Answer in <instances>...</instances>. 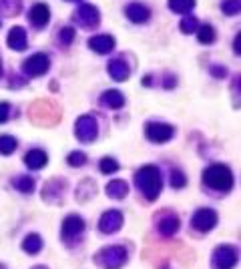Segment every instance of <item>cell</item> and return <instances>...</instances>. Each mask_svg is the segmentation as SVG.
Masks as SVG:
<instances>
[{"label":"cell","instance_id":"9a60e30c","mask_svg":"<svg viewBox=\"0 0 241 269\" xmlns=\"http://www.w3.org/2000/svg\"><path fill=\"white\" fill-rule=\"evenodd\" d=\"M127 16L131 18V20H135V23H143L149 18V10L141 6V4H131L129 8H127Z\"/></svg>","mask_w":241,"mask_h":269},{"label":"cell","instance_id":"d4e9b609","mask_svg":"<svg viewBox=\"0 0 241 269\" xmlns=\"http://www.w3.org/2000/svg\"><path fill=\"white\" fill-rule=\"evenodd\" d=\"M117 169H119V165L115 159H103L101 161V171L103 173H115Z\"/></svg>","mask_w":241,"mask_h":269},{"label":"cell","instance_id":"1f68e13d","mask_svg":"<svg viewBox=\"0 0 241 269\" xmlns=\"http://www.w3.org/2000/svg\"><path fill=\"white\" fill-rule=\"evenodd\" d=\"M235 52H237V54L241 52V50H239V34L235 36Z\"/></svg>","mask_w":241,"mask_h":269},{"label":"cell","instance_id":"7402d4cb","mask_svg":"<svg viewBox=\"0 0 241 269\" xmlns=\"http://www.w3.org/2000/svg\"><path fill=\"white\" fill-rule=\"evenodd\" d=\"M14 149H16V141L12 137H8V135L0 137V153L2 155H10Z\"/></svg>","mask_w":241,"mask_h":269},{"label":"cell","instance_id":"ffe728a7","mask_svg":"<svg viewBox=\"0 0 241 269\" xmlns=\"http://www.w3.org/2000/svg\"><path fill=\"white\" fill-rule=\"evenodd\" d=\"M23 247L28 251V253H38V251H41V247H43V241H41V237H38V235H28V237L24 239Z\"/></svg>","mask_w":241,"mask_h":269},{"label":"cell","instance_id":"9c48e42d","mask_svg":"<svg viewBox=\"0 0 241 269\" xmlns=\"http://www.w3.org/2000/svg\"><path fill=\"white\" fill-rule=\"evenodd\" d=\"M85 231V221L81 219L78 215H71L67 217L65 223H63V237L69 239V237H76Z\"/></svg>","mask_w":241,"mask_h":269},{"label":"cell","instance_id":"5b68a950","mask_svg":"<svg viewBox=\"0 0 241 269\" xmlns=\"http://www.w3.org/2000/svg\"><path fill=\"white\" fill-rule=\"evenodd\" d=\"M147 137L155 143H165L173 137V127L161 125V122H151L147 125Z\"/></svg>","mask_w":241,"mask_h":269},{"label":"cell","instance_id":"ac0fdd59","mask_svg":"<svg viewBox=\"0 0 241 269\" xmlns=\"http://www.w3.org/2000/svg\"><path fill=\"white\" fill-rule=\"evenodd\" d=\"M103 102H107V105L113 107V109H119V107H123L125 98H123V95L117 93V91H109V93L103 95Z\"/></svg>","mask_w":241,"mask_h":269},{"label":"cell","instance_id":"277c9868","mask_svg":"<svg viewBox=\"0 0 241 269\" xmlns=\"http://www.w3.org/2000/svg\"><path fill=\"white\" fill-rule=\"evenodd\" d=\"M237 261V255L231 247L223 245V247H217V251L213 253V267L215 269H231Z\"/></svg>","mask_w":241,"mask_h":269},{"label":"cell","instance_id":"d6986e66","mask_svg":"<svg viewBox=\"0 0 241 269\" xmlns=\"http://www.w3.org/2000/svg\"><path fill=\"white\" fill-rule=\"evenodd\" d=\"M159 229L163 235H173L177 229H179V219L177 217H169V219H163L159 223Z\"/></svg>","mask_w":241,"mask_h":269},{"label":"cell","instance_id":"e0dca14e","mask_svg":"<svg viewBox=\"0 0 241 269\" xmlns=\"http://www.w3.org/2000/svg\"><path fill=\"white\" fill-rule=\"evenodd\" d=\"M107 193L115 199H120V197L127 195V185L125 181H111V185L107 187Z\"/></svg>","mask_w":241,"mask_h":269},{"label":"cell","instance_id":"3957f363","mask_svg":"<svg viewBox=\"0 0 241 269\" xmlns=\"http://www.w3.org/2000/svg\"><path fill=\"white\" fill-rule=\"evenodd\" d=\"M98 259H101V265H103V267L117 269L127 261V251H125L123 247H119V245H115V247H109V249L101 251V253H98Z\"/></svg>","mask_w":241,"mask_h":269},{"label":"cell","instance_id":"ba28073f","mask_svg":"<svg viewBox=\"0 0 241 269\" xmlns=\"http://www.w3.org/2000/svg\"><path fill=\"white\" fill-rule=\"evenodd\" d=\"M76 135L81 141H93L96 135V122L93 117H81L76 122Z\"/></svg>","mask_w":241,"mask_h":269},{"label":"cell","instance_id":"6da1fadb","mask_svg":"<svg viewBox=\"0 0 241 269\" xmlns=\"http://www.w3.org/2000/svg\"><path fill=\"white\" fill-rule=\"evenodd\" d=\"M203 179L211 189H217V191H231V187H233V175L225 165L209 167L203 175Z\"/></svg>","mask_w":241,"mask_h":269},{"label":"cell","instance_id":"d6a6232c","mask_svg":"<svg viewBox=\"0 0 241 269\" xmlns=\"http://www.w3.org/2000/svg\"><path fill=\"white\" fill-rule=\"evenodd\" d=\"M34 269H47V267H34Z\"/></svg>","mask_w":241,"mask_h":269},{"label":"cell","instance_id":"cb8c5ba5","mask_svg":"<svg viewBox=\"0 0 241 269\" xmlns=\"http://www.w3.org/2000/svg\"><path fill=\"white\" fill-rule=\"evenodd\" d=\"M16 189L30 193V191L34 189V181H32V179H28V177H21V179L16 181Z\"/></svg>","mask_w":241,"mask_h":269},{"label":"cell","instance_id":"7c38bea8","mask_svg":"<svg viewBox=\"0 0 241 269\" xmlns=\"http://www.w3.org/2000/svg\"><path fill=\"white\" fill-rule=\"evenodd\" d=\"M24 161H26V165L30 167V169H43L45 165H47V155H45V151H38V149H34V151H30L26 157H24Z\"/></svg>","mask_w":241,"mask_h":269},{"label":"cell","instance_id":"603a6c76","mask_svg":"<svg viewBox=\"0 0 241 269\" xmlns=\"http://www.w3.org/2000/svg\"><path fill=\"white\" fill-rule=\"evenodd\" d=\"M195 4V0H171V8L175 12H189Z\"/></svg>","mask_w":241,"mask_h":269},{"label":"cell","instance_id":"7a4b0ae2","mask_svg":"<svg viewBox=\"0 0 241 269\" xmlns=\"http://www.w3.org/2000/svg\"><path fill=\"white\" fill-rule=\"evenodd\" d=\"M137 183L147 199H157V195L161 193V177L155 167H143L137 173Z\"/></svg>","mask_w":241,"mask_h":269},{"label":"cell","instance_id":"52a82bcc","mask_svg":"<svg viewBox=\"0 0 241 269\" xmlns=\"http://www.w3.org/2000/svg\"><path fill=\"white\" fill-rule=\"evenodd\" d=\"M24 71L30 74V76L45 74L48 71V58L45 54H34L32 58H28V60L24 63Z\"/></svg>","mask_w":241,"mask_h":269},{"label":"cell","instance_id":"4dcf8cb0","mask_svg":"<svg viewBox=\"0 0 241 269\" xmlns=\"http://www.w3.org/2000/svg\"><path fill=\"white\" fill-rule=\"evenodd\" d=\"M8 111H10V107L6 102H0V122H4L8 119Z\"/></svg>","mask_w":241,"mask_h":269},{"label":"cell","instance_id":"4fadbf2b","mask_svg":"<svg viewBox=\"0 0 241 269\" xmlns=\"http://www.w3.org/2000/svg\"><path fill=\"white\" fill-rule=\"evenodd\" d=\"M8 47H12L14 50L26 49V32H24L23 28L14 26L10 30V34H8Z\"/></svg>","mask_w":241,"mask_h":269},{"label":"cell","instance_id":"2e32d148","mask_svg":"<svg viewBox=\"0 0 241 269\" xmlns=\"http://www.w3.org/2000/svg\"><path fill=\"white\" fill-rule=\"evenodd\" d=\"M109 71H111V76L115 80H125L129 76V69H127V65L123 60H113L111 67H109Z\"/></svg>","mask_w":241,"mask_h":269},{"label":"cell","instance_id":"4316f807","mask_svg":"<svg viewBox=\"0 0 241 269\" xmlns=\"http://www.w3.org/2000/svg\"><path fill=\"white\" fill-rule=\"evenodd\" d=\"M85 161H87L85 153H72V155H69V163H71L72 167H81Z\"/></svg>","mask_w":241,"mask_h":269},{"label":"cell","instance_id":"f1b7e54d","mask_svg":"<svg viewBox=\"0 0 241 269\" xmlns=\"http://www.w3.org/2000/svg\"><path fill=\"white\" fill-rule=\"evenodd\" d=\"M195 26H197V20H195V18H189V20H183L181 30H183V32H191Z\"/></svg>","mask_w":241,"mask_h":269},{"label":"cell","instance_id":"8fae6325","mask_svg":"<svg viewBox=\"0 0 241 269\" xmlns=\"http://www.w3.org/2000/svg\"><path fill=\"white\" fill-rule=\"evenodd\" d=\"M48 18H50V12H48L47 6L45 4H34V8L30 10V20L43 28V26H47Z\"/></svg>","mask_w":241,"mask_h":269},{"label":"cell","instance_id":"484cf974","mask_svg":"<svg viewBox=\"0 0 241 269\" xmlns=\"http://www.w3.org/2000/svg\"><path fill=\"white\" fill-rule=\"evenodd\" d=\"M223 12L225 14H237L239 12V0H227L223 4Z\"/></svg>","mask_w":241,"mask_h":269},{"label":"cell","instance_id":"83f0119b","mask_svg":"<svg viewBox=\"0 0 241 269\" xmlns=\"http://www.w3.org/2000/svg\"><path fill=\"white\" fill-rule=\"evenodd\" d=\"M171 183H173V187H183V185H185V177H183L179 171H173V179H171Z\"/></svg>","mask_w":241,"mask_h":269},{"label":"cell","instance_id":"44dd1931","mask_svg":"<svg viewBox=\"0 0 241 269\" xmlns=\"http://www.w3.org/2000/svg\"><path fill=\"white\" fill-rule=\"evenodd\" d=\"M197 34H199V43H203V45H211L213 38H215V32H213L211 26H201L197 30Z\"/></svg>","mask_w":241,"mask_h":269},{"label":"cell","instance_id":"f546056e","mask_svg":"<svg viewBox=\"0 0 241 269\" xmlns=\"http://www.w3.org/2000/svg\"><path fill=\"white\" fill-rule=\"evenodd\" d=\"M61 36H63V43H65V45H69V43L72 40V36H74V30H72V28H65Z\"/></svg>","mask_w":241,"mask_h":269},{"label":"cell","instance_id":"836d02e7","mask_svg":"<svg viewBox=\"0 0 241 269\" xmlns=\"http://www.w3.org/2000/svg\"><path fill=\"white\" fill-rule=\"evenodd\" d=\"M0 71H2V69H0Z\"/></svg>","mask_w":241,"mask_h":269},{"label":"cell","instance_id":"30bf717a","mask_svg":"<svg viewBox=\"0 0 241 269\" xmlns=\"http://www.w3.org/2000/svg\"><path fill=\"white\" fill-rule=\"evenodd\" d=\"M120 225H123V215H120L119 211H109V213H105L103 219H101V231H105V233H115Z\"/></svg>","mask_w":241,"mask_h":269},{"label":"cell","instance_id":"5bb4252c","mask_svg":"<svg viewBox=\"0 0 241 269\" xmlns=\"http://www.w3.org/2000/svg\"><path fill=\"white\" fill-rule=\"evenodd\" d=\"M89 45H91V49L98 50V52H109L115 47V40L111 36H95V38H91Z\"/></svg>","mask_w":241,"mask_h":269},{"label":"cell","instance_id":"8992f818","mask_svg":"<svg viewBox=\"0 0 241 269\" xmlns=\"http://www.w3.org/2000/svg\"><path fill=\"white\" fill-rule=\"evenodd\" d=\"M215 223L217 215L215 211H211V209H199L195 213V217H193V227L199 229V231H209V229H213Z\"/></svg>","mask_w":241,"mask_h":269}]
</instances>
